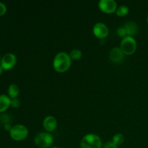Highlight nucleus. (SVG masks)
I'll list each match as a JSON object with an SVG mask.
<instances>
[{
    "mask_svg": "<svg viewBox=\"0 0 148 148\" xmlns=\"http://www.w3.org/2000/svg\"><path fill=\"white\" fill-rule=\"evenodd\" d=\"M72 59L66 52H59L55 56L53 61V66L55 71L59 73L66 72L70 68Z\"/></svg>",
    "mask_w": 148,
    "mask_h": 148,
    "instance_id": "f257e3e1",
    "label": "nucleus"
},
{
    "mask_svg": "<svg viewBox=\"0 0 148 148\" xmlns=\"http://www.w3.org/2000/svg\"><path fill=\"white\" fill-rule=\"evenodd\" d=\"M103 144L99 136L95 134H88L82 137L80 148H102Z\"/></svg>",
    "mask_w": 148,
    "mask_h": 148,
    "instance_id": "f03ea898",
    "label": "nucleus"
},
{
    "mask_svg": "<svg viewBox=\"0 0 148 148\" xmlns=\"http://www.w3.org/2000/svg\"><path fill=\"white\" fill-rule=\"evenodd\" d=\"M34 141L38 147L50 148L53 143V137L49 132H40L36 136Z\"/></svg>",
    "mask_w": 148,
    "mask_h": 148,
    "instance_id": "7ed1b4c3",
    "label": "nucleus"
},
{
    "mask_svg": "<svg viewBox=\"0 0 148 148\" xmlns=\"http://www.w3.org/2000/svg\"><path fill=\"white\" fill-rule=\"evenodd\" d=\"M10 137L15 141H23L28 136V130L22 124H17L12 127L10 132Z\"/></svg>",
    "mask_w": 148,
    "mask_h": 148,
    "instance_id": "20e7f679",
    "label": "nucleus"
},
{
    "mask_svg": "<svg viewBox=\"0 0 148 148\" xmlns=\"http://www.w3.org/2000/svg\"><path fill=\"white\" fill-rule=\"evenodd\" d=\"M120 49L125 55H132L136 51L137 42L135 39L131 36H127L121 40Z\"/></svg>",
    "mask_w": 148,
    "mask_h": 148,
    "instance_id": "39448f33",
    "label": "nucleus"
},
{
    "mask_svg": "<svg viewBox=\"0 0 148 148\" xmlns=\"http://www.w3.org/2000/svg\"><path fill=\"white\" fill-rule=\"evenodd\" d=\"M100 10L106 14H112L117 10V3L114 0H101L98 2Z\"/></svg>",
    "mask_w": 148,
    "mask_h": 148,
    "instance_id": "423d86ee",
    "label": "nucleus"
},
{
    "mask_svg": "<svg viewBox=\"0 0 148 148\" xmlns=\"http://www.w3.org/2000/svg\"><path fill=\"white\" fill-rule=\"evenodd\" d=\"M17 63V58L15 55L12 53H6L1 58L0 65L2 66L4 70H10L14 67Z\"/></svg>",
    "mask_w": 148,
    "mask_h": 148,
    "instance_id": "0eeeda50",
    "label": "nucleus"
},
{
    "mask_svg": "<svg viewBox=\"0 0 148 148\" xmlns=\"http://www.w3.org/2000/svg\"><path fill=\"white\" fill-rule=\"evenodd\" d=\"M92 33L98 38L104 39L108 36V33H109V30L104 23H98L93 26Z\"/></svg>",
    "mask_w": 148,
    "mask_h": 148,
    "instance_id": "6e6552de",
    "label": "nucleus"
},
{
    "mask_svg": "<svg viewBox=\"0 0 148 148\" xmlns=\"http://www.w3.org/2000/svg\"><path fill=\"white\" fill-rule=\"evenodd\" d=\"M124 53L120 48H113L109 53V58L111 61L114 63L119 64L123 62L124 59Z\"/></svg>",
    "mask_w": 148,
    "mask_h": 148,
    "instance_id": "1a4fd4ad",
    "label": "nucleus"
},
{
    "mask_svg": "<svg viewBox=\"0 0 148 148\" xmlns=\"http://www.w3.org/2000/svg\"><path fill=\"white\" fill-rule=\"evenodd\" d=\"M43 126L46 132H52L57 127V121L53 116H48L43 119Z\"/></svg>",
    "mask_w": 148,
    "mask_h": 148,
    "instance_id": "9d476101",
    "label": "nucleus"
},
{
    "mask_svg": "<svg viewBox=\"0 0 148 148\" xmlns=\"http://www.w3.org/2000/svg\"><path fill=\"white\" fill-rule=\"evenodd\" d=\"M124 27L125 28L126 31H127V36L133 37V36H136L137 33H138L139 27L137 23L134 21L127 22L124 25Z\"/></svg>",
    "mask_w": 148,
    "mask_h": 148,
    "instance_id": "9b49d317",
    "label": "nucleus"
},
{
    "mask_svg": "<svg viewBox=\"0 0 148 148\" xmlns=\"http://www.w3.org/2000/svg\"><path fill=\"white\" fill-rule=\"evenodd\" d=\"M11 106V99L6 95H0V113H3Z\"/></svg>",
    "mask_w": 148,
    "mask_h": 148,
    "instance_id": "f8f14e48",
    "label": "nucleus"
},
{
    "mask_svg": "<svg viewBox=\"0 0 148 148\" xmlns=\"http://www.w3.org/2000/svg\"><path fill=\"white\" fill-rule=\"evenodd\" d=\"M19 93H20V89H19V87L17 85L12 84V85H10L8 88V94L9 97L10 98H12V99L17 98Z\"/></svg>",
    "mask_w": 148,
    "mask_h": 148,
    "instance_id": "ddd939ff",
    "label": "nucleus"
},
{
    "mask_svg": "<svg viewBox=\"0 0 148 148\" xmlns=\"http://www.w3.org/2000/svg\"><path fill=\"white\" fill-rule=\"evenodd\" d=\"M124 141V137L122 134L121 133H118V134H116L113 137L112 139V142L119 147L121 145L123 144Z\"/></svg>",
    "mask_w": 148,
    "mask_h": 148,
    "instance_id": "4468645a",
    "label": "nucleus"
},
{
    "mask_svg": "<svg viewBox=\"0 0 148 148\" xmlns=\"http://www.w3.org/2000/svg\"><path fill=\"white\" fill-rule=\"evenodd\" d=\"M129 11H130V10H129L128 7L125 5H122L117 8L116 13L117 16H119V17H124V16L128 14Z\"/></svg>",
    "mask_w": 148,
    "mask_h": 148,
    "instance_id": "2eb2a0df",
    "label": "nucleus"
},
{
    "mask_svg": "<svg viewBox=\"0 0 148 148\" xmlns=\"http://www.w3.org/2000/svg\"><path fill=\"white\" fill-rule=\"evenodd\" d=\"M82 51L79 49H73L69 53V56L72 60H78L82 57Z\"/></svg>",
    "mask_w": 148,
    "mask_h": 148,
    "instance_id": "dca6fc26",
    "label": "nucleus"
},
{
    "mask_svg": "<svg viewBox=\"0 0 148 148\" xmlns=\"http://www.w3.org/2000/svg\"><path fill=\"white\" fill-rule=\"evenodd\" d=\"M116 33H117V35H118L119 37L123 38H124L127 37V31H126V30H125V28L124 27V26H123V27H119V28L117 29Z\"/></svg>",
    "mask_w": 148,
    "mask_h": 148,
    "instance_id": "f3484780",
    "label": "nucleus"
},
{
    "mask_svg": "<svg viewBox=\"0 0 148 148\" xmlns=\"http://www.w3.org/2000/svg\"><path fill=\"white\" fill-rule=\"evenodd\" d=\"M0 120L1 121V122L4 123V124H10L11 119H10V116L7 115V114H2L1 115H0Z\"/></svg>",
    "mask_w": 148,
    "mask_h": 148,
    "instance_id": "a211bd4d",
    "label": "nucleus"
},
{
    "mask_svg": "<svg viewBox=\"0 0 148 148\" xmlns=\"http://www.w3.org/2000/svg\"><path fill=\"white\" fill-rule=\"evenodd\" d=\"M20 106V101L17 98L11 99V106L13 108H18Z\"/></svg>",
    "mask_w": 148,
    "mask_h": 148,
    "instance_id": "6ab92c4d",
    "label": "nucleus"
},
{
    "mask_svg": "<svg viewBox=\"0 0 148 148\" xmlns=\"http://www.w3.org/2000/svg\"><path fill=\"white\" fill-rule=\"evenodd\" d=\"M7 12V7L4 3L0 1V16L4 15Z\"/></svg>",
    "mask_w": 148,
    "mask_h": 148,
    "instance_id": "aec40b11",
    "label": "nucleus"
},
{
    "mask_svg": "<svg viewBox=\"0 0 148 148\" xmlns=\"http://www.w3.org/2000/svg\"><path fill=\"white\" fill-rule=\"evenodd\" d=\"M103 148H118V146L116 145L112 141L108 142L103 145Z\"/></svg>",
    "mask_w": 148,
    "mask_h": 148,
    "instance_id": "412c9836",
    "label": "nucleus"
},
{
    "mask_svg": "<svg viewBox=\"0 0 148 148\" xmlns=\"http://www.w3.org/2000/svg\"><path fill=\"white\" fill-rule=\"evenodd\" d=\"M12 125L10 124H4V130H7V131L10 132V130H12Z\"/></svg>",
    "mask_w": 148,
    "mask_h": 148,
    "instance_id": "4be33fe9",
    "label": "nucleus"
},
{
    "mask_svg": "<svg viewBox=\"0 0 148 148\" xmlns=\"http://www.w3.org/2000/svg\"><path fill=\"white\" fill-rule=\"evenodd\" d=\"M3 70H4V69H3V68H2V66H1V65H0V75H1V74H2V72H3Z\"/></svg>",
    "mask_w": 148,
    "mask_h": 148,
    "instance_id": "5701e85b",
    "label": "nucleus"
},
{
    "mask_svg": "<svg viewBox=\"0 0 148 148\" xmlns=\"http://www.w3.org/2000/svg\"><path fill=\"white\" fill-rule=\"evenodd\" d=\"M50 148H60V147H50Z\"/></svg>",
    "mask_w": 148,
    "mask_h": 148,
    "instance_id": "b1692460",
    "label": "nucleus"
},
{
    "mask_svg": "<svg viewBox=\"0 0 148 148\" xmlns=\"http://www.w3.org/2000/svg\"><path fill=\"white\" fill-rule=\"evenodd\" d=\"M147 23H148V15H147Z\"/></svg>",
    "mask_w": 148,
    "mask_h": 148,
    "instance_id": "393cba45",
    "label": "nucleus"
},
{
    "mask_svg": "<svg viewBox=\"0 0 148 148\" xmlns=\"http://www.w3.org/2000/svg\"><path fill=\"white\" fill-rule=\"evenodd\" d=\"M0 62H1V58H0Z\"/></svg>",
    "mask_w": 148,
    "mask_h": 148,
    "instance_id": "a878e982",
    "label": "nucleus"
}]
</instances>
